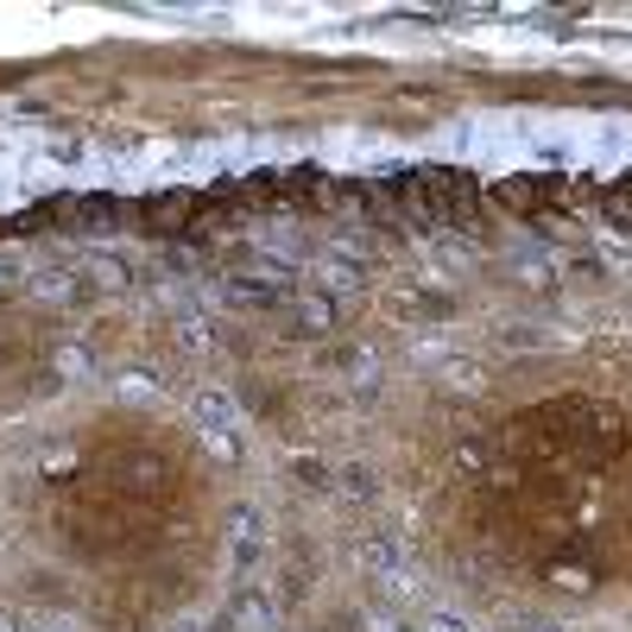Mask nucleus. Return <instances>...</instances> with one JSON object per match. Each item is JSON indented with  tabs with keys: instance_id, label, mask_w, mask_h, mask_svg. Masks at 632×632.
I'll use <instances>...</instances> for the list:
<instances>
[{
	"instance_id": "1",
	"label": "nucleus",
	"mask_w": 632,
	"mask_h": 632,
	"mask_svg": "<svg viewBox=\"0 0 632 632\" xmlns=\"http://www.w3.org/2000/svg\"><path fill=\"white\" fill-rule=\"evenodd\" d=\"M494 197L506 203V209H525V216H532V209H551V190H544V178H506Z\"/></svg>"
},
{
	"instance_id": "2",
	"label": "nucleus",
	"mask_w": 632,
	"mask_h": 632,
	"mask_svg": "<svg viewBox=\"0 0 632 632\" xmlns=\"http://www.w3.org/2000/svg\"><path fill=\"white\" fill-rule=\"evenodd\" d=\"M608 209H613L620 221H632V178L620 184V190H608Z\"/></svg>"
}]
</instances>
